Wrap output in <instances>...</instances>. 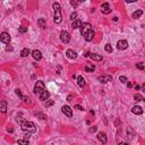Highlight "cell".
Returning a JSON list of instances; mask_svg holds the SVG:
<instances>
[{"mask_svg": "<svg viewBox=\"0 0 145 145\" xmlns=\"http://www.w3.org/2000/svg\"><path fill=\"white\" fill-rule=\"evenodd\" d=\"M45 90V86H44V83L42 81H38L34 85V93L36 95H40L43 91Z\"/></svg>", "mask_w": 145, "mask_h": 145, "instance_id": "3957f363", "label": "cell"}, {"mask_svg": "<svg viewBox=\"0 0 145 145\" xmlns=\"http://www.w3.org/2000/svg\"><path fill=\"white\" fill-rule=\"evenodd\" d=\"M53 104H55V101L53 100H49V101H47V102H45V107H47V108L52 107Z\"/></svg>", "mask_w": 145, "mask_h": 145, "instance_id": "f1b7e54d", "label": "cell"}, {"mask_svg": "<svg viewBox=\"0 0 145 145\" xmlns=\"http://www.w3.org/2000/svg\"><path fill=\"white\" fill-rule=\"evenodd\" d=\"M17 144L18 145H28V141L27 139H18Z\"/></svg>", "mask_w": 145, "mask_h": 145, "instance_id": "484cf974", "label": "cell"}, {"mask_svg": "<svg viewBox=\"0 0 145 145\" xmlns=\"http://www.w3.org/2000/svg\"><path fill=\"white\" fill-rule=\"evenodd\" d=\"M117 48L119 50H126L128 48V42L126 40H119L117 42Z\"/></svg>", "mask_w": 145, "mask_h": 145, "instance_id": "9c48e42d", "label": "cell"}, {"mask_svg": "<svg viewBox=\"0 0 145 145\" xmlns=\"http://www.w3.org/2000/svg\"><path fill=\"white\" fill-rule=\"evenodd\" d=\"M119 81L121 82V83H127V77L126 76H120L119 77Z\"/></svg>", "mask_w": 145, "mask_h": 145, "instance_id": "4dcf8cb0", "label": "cell"}, {"mask_svg": "<svg viewBox=\"0 0 145 145\" xmlns=\"http://www.w3.org/2000/svg\"><path fill=\"white\" fill-rule=\"evenodd\" d=\"M81 25H82L81 19H76V21L72 22V24H71V28H72V30H77V28L81 27Z\"/></svg>", "mask_w": 145, "mask_h": 145, "instance_id": "e0dca14e", "label": "cell"}, {"mask_svg": "<svg viewBox=\"0 0 145 145\" xmlns=\"http://www.w3.org/2000/svg\"><path fill=\"white\" fill-rule=\"evenodd\" d=\"M94 70H95V66H94V65L87 64L85 66V71L86 72H91V71H94Z\"/></svg>", "mask_w": 145, "mask_h": 145, "instance_id": "7402d4cb", "label": "cell"}, {"mask_svg": "<svg viewBox=\"0 0 145 145\" xmlns=\"http://www.w3.org/2000/svg\"><path fill=\"white\" fill-rule=\"evenodd\" d=\"M74 108H75V109H77V110H79V111H83V110H84V108L82 107V105H79V104H76Z\"/></svg>", "mask_w": 145, "mask_h": 145, "instance_id": "d6a6232c", "label": "cell"}, {"mask_svg": "<svg viewBox=\"0 0 145 145\" xmlns=\"http://www.w3.org/2000/svg\"><path fill=\"white\" fill-rule=\"evenodd\" d=\"M11 38L10 35H9V33L7 32H2L1 34H0V41H1L2 43H5V44H8L9 42H10Z\"/></svg>", "mask_w": 145, "mask_h": 145, "instance_id": "8992f818", "label": "cell"}, {"mask_svg": "<svg viewBox=\"0 0 145 145\" xmlns=\"http://www.w3.org/2000/svg\"><path fill=\"white\" fill-rule=\"evenodd\" d=\"M61 111L64 115H66L68 118H71L72 117V110L69 105H62L61 107Z\"/></svg>", "mask_w": 145, "mask_h": 145, "instance_id": "52a82bcc", "label": "cell"}, {"mask_svg": "<svg viewBox=\"0 0 145 145\" xmlns=\"http://www.w3.org/2000/svg\"><path fill=\"white\" fill-rule=\"evenodd\" d=\"M77 84H78L79 87H84L85 86V79H84V77H82V76L77 77Z\"/></svg>", "mask_w": 145, "mask_h": 145, "instance_id": "ffe728a7", "label": "cell"}, {"mask_svg": "<svg viewBox=\"0 0 145 145\" xmlns=\"http://www.w3.org/2000/svg\"><path fill=\"white\" fill-rule=\"evenodd\" d=\"M76 17H77V14L76 13H72L71 15H70V19H71V21H76V19H77Z\"/></svg>", "mask_w": 145, "mask_h": 145, "instance_id": "1f68e13d", "label": "cell"}, {"mask_svg": "<svg viewBox=\"0 0 145 145\" xmlns=\"http://www.w3.org/2000/svg\"><path fill=\"white\" fill-rule=\"evenodd\" d=\"M39 96H40V100H41V101H48V99L50 98V93H49L48 91L44 90Z\"/></svg>", "mask_w": 145, "mask_h": 145, "instance_id": "5bb4252c", "label": "cell"}, {"mask_svg": "<svg viewBox=\"0 0 145 145\" xmlns=\"http://www.w3.org/2000/svg\"><path fill=\"white\" fill-rule=\"evenodd\" d=\"M88 57H90L92 60H95V61H101V60L103 59L102 56L96 55V53H90V56H88Z\"/></svg>", "mask_w": 145, "mask_h": 145, "instance_id": "ac0fdd59", "label": "cell"}, {"mask_svg": "<svg viewBox=\"0 0 145 145\" xmlns=\"http://www.w3.org/2000/svg\"><path fill=\"white\" fill-rule=\"evenodd\" d=\"M30 137H31V133H27V134L25 135V139H27V141H28V138H30Z\"/></svg>", "mask_w": 145, "mask_h": 145, "instance_id": "8d00e7d4", "label": "cell"}, {"mask_svg": "<svg viewBox=\"0 0 145 145\" xmlns=\"http://www.w3.org/2000/svg\"><path fill=\"white\" fill-rule=\"evenodd\" d=\"M101 13L104 14V15H108V14L111 13V9H110V6H109L108 2H103L101 5Z\"/></svg>", "mask_w": 145, "mask_h": 145, "instance_id": "ba28073f", "label": "cell"}, {"mask_svg": "<svg viewBox=\"0 0 145 145\" xmlns=\"http://www.w3.org/2000/svg\"><path fill=\"white\" fill-rule=\"evenodd\" d=\"M136 67L138 69H141V70H143L144 69V64L143 62H138V64H136Z\"/></svg>", "mask_w": 145, "mask_h": 145, "instance_id": "f546056e", "label": "cell"}, {"mask_svg": "<svg viewBox=\"0 0 145 145\" xmlns=\"http://www.w3.org/2000/svg\"><path fill=\"white\" fill-rule=\"evenodd\" d=\"M66 56H67V58L68 59H76L77 58V53L74 51V50H71V49H68L66 51Z\"/></svg>", "mask_w": 145, "mask_h": 145, "instance_id": "4fadbf2b", "label": "cell"}, {"mask_svg": "<svg viewBox=\"0 0 145 145\" xmlns=\"http://www.w3.org/2000/svg\"><path fill=\"white\" fill-rule=\"evenodd\" d=\"M6 50H7V51H11V50H13V48H11V47H7Z\"/></svg>", "mask_w": 145, "mask_h": 145, "instance_id": "ab89813d", "label": "cell"}, {"mask_svg": "<svg viewBox=\"0 0 145 145\" xmlns=\"http://www.w3.org/2000/svg\"><path fill=\"white\" fill-rule=\"evenodd\" d=\"M67 101H68V102L72 101V96H71V95H68V96H67Z\"/></svg>", "mask_w": 145, "mask_h": 145, "instance_id": "74e56055", "label": "cell"}, {"mask_svg": "<svg viewBox=\"0 0 145 145\" xmlns=\"http://www.w3.org/2000/svg\"><path fill=\"white\" fill-rule=\"evenodd\" d=\"M132 112L134 115H142L143 113V109L139 107V105H135V107L132 108Z\"/></svg>", "mask_w": 145, "mask_h": 145, "instance_id": "9a60e30c", "label": "cell"}, {"mask_svg": "<svg viewBox=\"0 0 145 145\" xmlns=\"http://www.w3.org/2000/svg\"><path fill=\"white\" fill-rule=\"evenodd\" d=\"M118 145H128V144H127V143H125V142H121V143H119Z\"/></svg>", "mask_w": 145, "mask_h": 145, "instance_id": "60d3db41", "label": "cell"}, {"mask_svg": "<svg viewBox=\"0 0 145 145\" xmlns=\"http://www.w3.org/2000/svg\"><path fill=\"white\" fill-rule=\"evenodd\" d=\"M104 50H105V51H107V52H109V53H110V52H112V47H111V45H110V43H108V44H105Z\"/></svg>", "mask_w": 145, "mask_h": 145, "instance_id": "4316f807", "label": "cell"}, {"mask_svg": "<svg viewBox=\"0 0 145 145\" xmlns=\"http://www.w3.org/2000/svg\"><path fill=\"white\" fill-rule=\"evenodd\" d=\"M18 32L19 33H26V32H27V27H25V26H19V27H18Z\"/></svg>", "mask_w": 145, "mask_h": 145, "instance_id": "83f0119b", "label": "cell"}, {"mask_svg": "<svg viewBox=\"0 0 145 145\" xmlns=\"http://www.w3.org/2000/svg\"><path fill=\"white\" fill-rule=\"evenodd\" d=\"M134 100L136 101V102H141V101H143L144 99H143V96H142L139 93H136V94L134 95Z\"/></svg>", "mask_w": 145, "mask_h": 145, "instance_id": "d4e9b609", "label": "cell"}, {"mask_svg": "<svg viewBox=\"0 0 145 145\" xmlns=\"http://www.w3.org/2000/svg\"><path fill=\"white\" fill-rule=\"evenodd\" d=\"M79 28H81V34L83 36H85L90 31H92V25L90 23H82Z\"/></svg>", "mask_w": 145, "mask_h": 145, "instance_id": "277c9868", "label": "cell"}, {"mask_svg": "<svg viewBox=\"0 0 145 145\" xmlns=\"http://www.w3.org/2000/svg\"><path fill=\"white\" fill-rule=\"evenodd\" d=\"M7 111V102L6 101H0V112L5 113Z\"/></svg>", "mask_w": 145, "mask_h": 145, "instance_id": "d6986e66", "label": "cell"}, {"mask_svg": "<svg viewBox=\"0 0 145 145\" xmlns=\"http://www.w3.org/2000/svg\"><path fill=\"white\" fill-rule=\"evenodd\" d=\"M98 139H99V141H100L102 144H105V143L108 142L107 134H105V133H103V132L99 133V134H98Z\"/></svg>", "mask_w": 145, "mask_h": 145, "instance_id": "7c38bea8", "label": "cell"}, {"mask_svg": "<svg viewBox=\"0 0 145 145\" xmlns=\"http://www.w3.org/2000/svg\"><path fill=\"white\" fill-rule=\"evenodd\" d=\"M96 129H98V128H96L95 126L92 127V128H90V133H94V132H96Z\"/></svg>", "mask_w": 145, "mask_h": 145, "instance_id": "d590c367", "label": "cell"}, {"mask_svg": "<svg viewBox=\"0 0 145 145\" xmlns=\"http://www.w3.org/2000/svg\"><path fill=\"white\" fill-rule=\"evenodd\" d=\"M53 7V21L56 24H60L62 21V15H61V7H60L59 2H55L52 5Z\"/></svg>", "mask_w": 145, "mask_h": 145, "instance_id": "6da1fadb", "label": "cell"}, {"mask_svg": "<svg viewBox=\"0 0 145 145\" xmlns=\"http://www.w3.org/2000/svg\"><path fill=\"white\" fill-rule=\"evenodd\" d=\"M99 81L101 82L102 84H105L108 83V82H111L112 81V77L110 76V75H101V76H99Z\"/></svg>", "mask_w": 145, "mask_h": 145, "instance_id": "30bf717a", "label": "cell"}, {"mask_svg": "<svg viewBox=\"0 0 145 145\" xmlns=\"http://www.w3.org/2000/svg\"><path fill=\"white\" fill-rule=\"evenodd\" d=\"M142 15H143V10H141V9H138V10H136V11H134V13H133L132 17L134 18V19H137V18H139V17H141Z\"/></svg>", "mask_w": 145, "mask_h": 145, "instance_id": "44dd1931", "label": "cell"}, {"mask_svg": "<svg viewBox=\"0 0 145 145\" xmlns=\"http://www.w3.org/2000/svg\"><path fill=\"white\" fill-rule=\"evenodd\" d=\"M15 92H16V94H17L18 96H21V98H22V96H23V95H22V93H21V90H18V88H16Z\"/></svg>", "mask_w": 145, "mask_h": 145, "instance_id": "e575fe53", "label": "cell"}, {"mask_svg": "<svg viewBox=\"0 0 145 145\" xmlns=\"http://www.w3.org/2000/svg\"><path fill=\"white\" fill-rule=\"evenodd\" d=\"M94 36H95V33H94V31L92 30V31H90V32H88L85 36H84V38H85V40L87 41V42H91V41H93Z\"/></svg>", "mask_w": 145, "mask_h": 145, "instance_id": "2e32d148", "label": "cell"}, {"mask_svg": "<svg viewBox=\"0 0 145 145\" xmlns=\"http://www.w3.org/2000/svg\"><path fill=\"white\" fill-rule=\"evenodd\" d=\"M127 86H128V87H132L133 84H132V83H128V84H127Z\"/></svg>", "mask_w": 145, "mask_h": 145, "instance_id": "b9f144b4", "label": "cell"}, {"mask_svg": "<svg viewBox=\"0 0 145 145\" xmlns=\"http://www.w3.org/2000/svg\"><path fill=\"white\" fill-rule=\"evenodd\" d=\"M38 24L41 28H44L45 27V18H39L38 19Z\"/></svg>", "mask_w": 145, "mask_h": 145, "instance_id": "603a6c76", "label": "cell"}, {"mask_svg": "<svg viewBox=\"0 0 145 145\" xmlns=\"http://www.w3.org/2000/svg\"><path fill=\"white\" fill-rule=\"evenodd\" d=\"M38 115L39 116H40V119H43V120H45V119H47V116H44V115H42V113H38Z\"/></svg>", "mask_w": 145, "mask_h": 145, "instance_id": "836d02e7", "label": "cell"}, {"mask_svg": "<svg viewBox=\"0 0 145 145\" xmlns=\"http://www.w3.org/2000/svg\"><path fill=\"white\" fill-rule=\"evenodd\" d=\"M28 55H31L30 49H27V48H25V49H23V50H22V52H21V56H22V57H27Z\"/></svg>", "mask_w": 145, "mask_h": 145, "instance_id": "cb8c5ba5", "label": "cell"}, {"mask_svg": "<svg viewBox=\"0 0 145 145\" xmlns=\"http://www.w3.org/2000/svg\"><path fill=\"white\" fill-rule=\"evenodd\" d=\"M60 40L64 43H68L69 41H70V35H69V33L67 32V31H61V32H60Z\"/></svg>", "mask_w": 145, "mask_h": 145, "instance_id": "5b68a950", "label": "cell"}, {"mask_svg": "<svg viewBox=\"0 0 145 145\" xmlns=\"http://www.w3.org/2000/svg\"><path fill=\"white\" fill-rule=\"evenodd\" d=\"M70 5H71V6H74V7H76L77 6V2L76 1H70Z\"/></svg>", "mask_w": 145, "mask_h": 145, "instance_id": "f35d334b", "label": "cell"}, {"mask_svg": "<svg viewBox=\"0 0 145 145\" xmlns=\"http://www.w3.org/2000/svg\"><path fill=\"white\" fill-rule=\"evenodd\" d=\"M31 55H32V57L34 58V59L36 60V61H40L41 59H42V53H41L40 50H33L32 52H31Z\"/></svg>", "mask_w": 145, "mask_h": 145, "instance_id": "8fae6325", "label": "cell"}, {"mask_svg": "<svg viewBox=\"0 0 145 145\" xmlns=\"http://www.w3.org/2000/svg\"><path fill=\"white\" fill-rule=\"evenodd\" d=\"M21 128L23 132H27V133H31V134L36 132V127H35L34 122H32V121H24L21 125Z\"/></svg>", "mask_w": 145, "mask_h": 145, "instance_id": "7a4b0ae2", "label": "cell"}]
</instances>
